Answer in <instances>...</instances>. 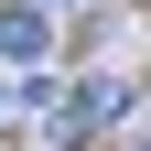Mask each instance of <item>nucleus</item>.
<instances>
[{"label": "nucleus", "instance_id": "obj_4", "mask_svg": "<svg viewBox=\"0 0 151 151\" xmlns=\"http://www.w3.org/2000/svg\"><path fill=\"white\" fill-rule=\"evenodd\" d=\"M43 11H65V0H43Z\"/></svg>", "mask_w": 151, "mask_h": 151}, {"label": "nucleus", "instance_id": "obj_2", "mask_svg": "<svg viewBox=\"0 0 151 151\" xmlns=\"http://www.w3.org/2000/svg\"><path fill=\"white\" fill-rule=\"evenodd\" d=\"M43 43H54L43 0H11V11H0V54H11V65H43Z\"/></svg>", "mask_w": 151, "mask_h": 151}, {"label": "nucleus", "instance_id": "obj_1", "mask_svg": "<svg viewBox=\"0 0 151 151\" xmlns=\"http://www.w3.org/2000/svg\"><path fill=\"white\" fill-rule=\"evenodd\" d=\"M119 108H129V86H108V76H97V86H76V97L54 108V140L76 151V140H86V129H108V119H119Z\"/></svg>", "mask_w": 151, "mask_h": 151}, {"label": "nucleus", "instance_id": "obj_3", "mask_svg": "<svg viewBox=\"0 0 151 151\" xmlns=\"http://www.w3.org/2000/svg\"><path fill=\"white\" fill-rule=\"evenodd\" d=\"M0 119H11V97H0Z\"/></svg>", "mask_w": 151, "mask_h": 151}]
</instances>
